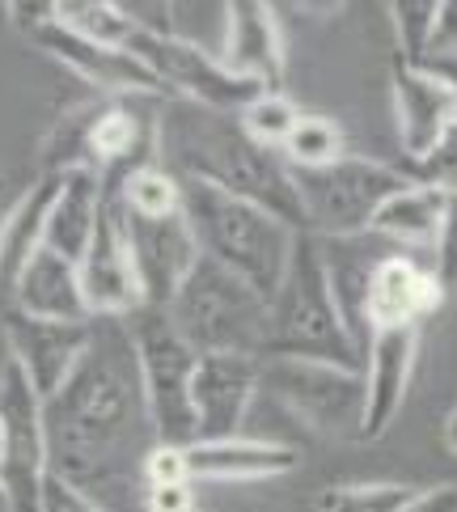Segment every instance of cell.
<instances>
[{"instance_id": "1", "label": "cell", "mask_w": 457, "mask_h": 512, "mask_svg": "<svg viewBox=\"0 0 457 512\" xmlns=\"http://www.w3.org/2000/svg\"><path fill=\"white\" fill-rule=\"evenodd\" d=\"M47 466L106 512H144V457L157 445L127 318H94L81 364L43 402Z\"/></svg>"}, {"instance_id": "2", "label": "cell", "mask_w": 457, "mask_h": 512, "mask_svg": "<svg viewBox=\"0 0 457 512\" xmlns=\"http://www.w3.org/2000/svg\"><path fill=\"white\" fill-rule=\"evenodd\" d=\"M161 153H170L178 178L212 182V187L280 216L288 229L305 233V208L288 161L254 140L242 127V115L174 98L161 106Z\"/></svg>"}, {"instance_id": "3", "label": "cell", "mask_w": 457, "mask_h": 512, "mask_svg": "<svg viewBox=\"0 0 457 512\" xmlns=\"http://www.w3.org/2000/svg\"><path fill=\"white\" fill-rule=\"evenodd\" d=\"M182 216H187L204 259L237 271L263 297H276L292 250H297V229H288L280 216H271L250 199H237L199 178H182Z\"/></svg>"}, {"instance_id": "4", "label": "cell", "mask_w": 457, "mask_h": 512, "mask_svg": "<svg viewBox=\"0 0 457 512\" xmlns=\"http://www.w3.org/2000/svg\"><path fill=\"white\" fill-rule=\"evenodd\" d=\"M263 360H318L364 369V356L343 331L331 280H326V259L314 233H297V250H292L284 284L271 297Z\"/></svg>"}, {"instance_id": "5", "label": "cell", "mask_w": 457, "mask_h": 512, "mask_svg": "<svg viewBox=\"0 0 457 512\" xmlns=\"http://www.w3.org/2000/svg\"><path fill=\"white\" fill-rule=\"evenodd\" d=\"M170 322L199 356H259L267 343L271 322V297H263L250 280L204 259L182 280L178 297L170 301Z\"/></svg>"}, {"instance_id": "6", "label": "cell", "mask_w": 457, "mask_h": 512, "mask_svg": "<svg viewBox=\"0 0 457 512\" xmlns=\"http://www.w3.org/2000/svg\"><path fill=\"white\" fill-rule=\"evenodd\" d=\"M301 208H305V233L314 237H360L373 233L377 212L390 204L398 191L411 187L407 170L386 166L369 157H343L322 170H292Z\"/></svg>"}, {"instance_id": "7", "label": "cell", "mask_w": 457, "mask_h": 512, "mask_svg": "<svg viewBox=\"0 0 457 512\" xmlns=\"http://www.w3.org/2000/svg\"><path fill=\"white\" fill-rule=\"evenodd\" d=\"M127 326H132V339H136V352H140L144 394H149V415H153L157 441L191 449L199 441L195 402H191L199 352L178 335V326L170 322L166 309L144 305L127 318Z\"/></svg>"}, {"instance_id": "8", "label": "cell", "mask_w": 457, "mask_h": 512, "mask_svg": "<svg viewBox=\"0 0 457 512\" xmlns=\"http://www.w3.org/2000/svg\"><path fill=\"white\" fill-rule=\"evenodd\" d=\"M5 13L34 47L47 51L51 60H60L64 68H72L89 89H98V94H106V98H166L161 81L132 51L81 39L77 30H68L56 17V5H9Z\"/></svg>"}, {"instance_id": "9", "label": "cell", "mask_w": 457, "mask_h": 512, "mask_svg": "<svg viewBox=\"0 0 457 512\" xmlns=\"http://www.w3.org/2000/svg\"><path fill=\"white\" fill-rule=\"evenodd\" d=\"M263 386L314 432L335 436V441H347V436L360 441L364 369L318 360H263Z\"/></svg>"}, {"instance_id": "10", "label": "cell", "mask_w": 457, "mask_h": 512, "mask_svg": "<svg viewBox=\"0 0 457 512\" xmlns=\"http://www.w3.org/2000/svg\"><path fill=\"white\" fill-rule=\"evenodd\" d=\"M0 424H5V449H0V483H5L9 512H43V479H47V428L43 398L30 386L22 364H0Z\"/></svg>"}, {"instance_id": "11", "label": "cell", "mask_w": 457, "mask_h": 512, "mask_svg": "<svg viewBox=\"0 0 457 512\" xmlns=\"http://www.w3.org/2000/svg\"><path fill=\"white\" fill-rule=\"evenodd\" d=\"M127 51H132V56L161 81L166 98H178V102H195V106H208V111L242 115L254 98L267 94L263 85L233 77V72L221 64V56L199 51L191 43L174 39V34L136 30V39L127 43Z\"/></svg>"}, {"instance_id": "12", "label": "cell", "mask_w": 457, "mask_h": 512, "mask_svg": "<svg viewBox=\"0 0 457 512\" xmlns=\"http://www.w3.org/2000/svg\"><path fill=\"white\" fill-rule=\"evenodd\" d=\"M123 233H127V254H132L144 305L170 309L182 280H187L191 267L199 263V242L187 225V216L182 212H174V216L123 212Z\"/></svg>"}, {"instance_id": "13", "label": "cell", "mask_w": 457, "mask_h": 512, "mask_svg": "<svg viewBox=\"0 0 457 512\" xmlns=\"http://www.w3.org/2000/svg\"><path fill=\"white\" fill-rule=\"evenodd\" d=\"M77 271H81L85 305H89V314L94 318H132L136 309H144L132 254H127L119 191L102 187L98 229H94V237H89V250H85V259L77 263Z\"/></svg>"}, {"instance_id": "14", "label": "cell", "mask_w": 457, "mask_h": 512, "mask_svg": "<svg viewBox=\"0 0 457 512\" xmlns=\"http://www.w3.org/2000/svg\"><path fill=\"white\" fill-rule=\"evenodd\" d=\"M89 339H94V322H47V318L22 314L13 305L5 314L9 360L22 364V373L30 377V386L39 390L43 402L51 394H60V386L81 364Z\"/></svg>"}, {"instance_id": "15", "label": "cell", "mask_w": 457, "mask_h": 512, "mask_svg": "<svg viewBox=\"0 0 457 512\" xmlns=\"http://www.w3.org/2000/svg\"><path fill=\"white\" fill-rule=\"evenodd\" d=\"M322 259H326V280H331V297L339 305L343 331L356 343V352L364 356L373 343V326H369V288L377 267L390 259L386 237L377 233H360V237H318Z\"/></svg>"}, {"instance_id": "16", "label": "cell", "mask_w": 457, "mask_h": 512, "mask_svg": "<svg viewBox=\"0 0 457 512\" xmlns=\"http://www.w3.org/2000/svg\"><path fill=\"white\" fill-rule=\"evenodd\" d=\"M259 386H263L259 356H199V369L191 381L199 441L237 436Z\"/></svg>"}, {"instance_id": "17", "label": "cell", "mask_w": 457, "mask_h": 512, "mask_svg": "<svg viewBox=\"0 0 457 512\" xmlns=\"http://www.w3.org/2000/svg\"><path fill=\"white\" fill-rule=\"evenodd\" d=\"M419 360V326H394V331H377L369 352H364V424L360 441H377L386 432L402 402Z\"/></svg>"}, {"instance_id": "18", "label": "cell", "mask_w": 457, "mask_h": 512, "mask_svg": "<svg viewBox=\"0 0 457 512\" xmlns=\"http://www.w3.org/2000/svg\"><path fill=\"white\" fill-rule=\"evenodd\" d=\"M394 85V115H398V140L407 157H424L436 140L457 123V102L441 77H432L428 68H415L394 56L390 68Z\"/></svg>"}, {"instance_id": "19", "label": "cell", "mask_w": 457, "mask_h": 512, "mask_svg": "<svg viewBox=\"0 0 457 512\" xmlns=\"http://www.w3.org/2000/svg\"><path fill=\"white\" fill-rule=\"evenodd\" d=\"M221 64L233 77L254 81L267 94H276V85L284 77V43H280L276 9L263 5V0H233Z\"/></svg>"}, {"instance_id": "20", "label": "cell", "mask_w": 457, "mask_h": 512, "mask_svg": "<svg viewBox=\"0 0 457 512\" xmlns=\"http://www.w3.org/2000/svg\"><path fill=\"white\" fill-rule=\"evenodd\" d=\"M445 288L436 271L415 263L411 254H390L377 267L373 288H369V326L377 331H394V326H419L436 305H441Z\"/></svg>"}, {"instance_id": "21", "label": "cell", "mask_w": 457, "mask_h": 512, "mask_svg": "<svg viewBox=\"0 0 457 512\" xmlns=\"http://www.w3.org/2000/svg\"><path fill=\"white\" fill-rule=\"evenodd\" d=\"M13 309H22L30 318L47 322H94L81 292V271L77 263H68L56 250H39L34 259L17 271V280L9 284Z\"/></svg>"}, {"instance_id": "22", "label": "cell", "mask_w": 457, "mask_h": 512, "mask_svg": "<svg viewBox=\"0 0 457 512\" xmlns=\"http://www.w3.org/2000/svg\"><path fill=\"white\" fill-rule=\"evenodd\" d=\"M297 449L276 441H250V436H225V441H195L187 449L191 479L204 483H254L297 470Z\"/></svg>"}, {"instance_id": "23", "label": "cell", "mask_w": 457, "mask_h": 512, "mask_svg": "<svg viewBox=\"0 0 457 512\" xmlns=\"http://www.w3.org/2000/svg\"><path fill=\"white\" fill-rule=\"evenodd\" d=\"M60 187H64V174H43L13 199L5 225H0V280L13 284L17 271L47 246V221H51V208H56Z\"/></svg>"}, {"instance_id": "24", "label": "cell", "mask_w": 457, "mask_h": 512, "mask_svg": "<svg viewBox=\"0 0 457 512\" xmlns=\"http://www.w3.org/2000/svg\"><path fill=\"white\" fill-rule=\"evenodd\" d=\"M98 212H102V174L98 170L64 174V187L47 221V250L64 254L68 263H81L89 250V237L98 229Z\"/></svg>"}, {"instance_id": "25", "label": "cell", "mask_w": 457, "mask_h": 512, "mask_svg": "<svg viewBox=\"0 0 457 512\" xmlns=\"http://www.w3.org/2000/svg\"><path fill=\"white\" fill-rule=\"evenodd\" d=\"M445 208H449V195L411 182L407 191H398L390 204L377 212L373 233L386 237V242H398V246L436 250V237H441V225H445Z\"/></svg>"}, {"instance_id": "26", "label": "cell", "mask_w": 457, "mask_h": 512, "mask_svg": "<svg viewBox=\"0 0 457 512\" xmlns=\"http://www.w3.org/2000/svg\"><path fill=\"white\" fill-rule=\"evenodd\" d=\"M56 17L77 30L81 39H94L102 47H123L136 39L132 17L123 13V5H111V0H56Z\"/></svg>"}, {"instance_id": "27", "label": "cell", "mask_w": 457, "mask_h": 512, "mask_svg": "<svg viewBox=\"0 0 457 512\" xmlns=\"http://www.w3.org/2000/svg\"><path fill=\"white\" fill-rule=\"evenodd\" d=\"M106 191H119L123 212H132V216H174V212H182V178L166 166H144L136 174H127L119 187H106Z\"/></svg>"}, {"instance_id": "28", "label": "cell", "mask_w": 457, "mask_h": 512, "mask_svg": "<svg viewBox=\"0 0 457 512\" xmlns=\"http://www.w3.org/2000/svg\"><path fill=\"white\" fill-rule=\"evenodd\" d=\"M343 127L326 115H301L292 136L284 140V161L288 170H322L343 161Z\"/></svg>"}, {"instance_id": "29", "label": "cell", "mask_w": 457, "mask_h": 512, "mask_svg": "<svg viewBox=\"0 0 457 512\" xmlns=\"http://www.w3.org/2000/svg\"><path fill=\"white\" fill-rule=\"evenodd\" d=\"M411 500L415 487L407 483H352L326 491L322 512H402Z\"/></svg>"}, {"instance_id": "30", "label": "cell", "mask_w": 457, "mask_h": 512, "mask_svg": "<svg viewBox=\"0 0 457 512\" xmlns=\"http://www.w3.org/2000/svg\"><path fill=\"white\" fill-rule=\"evenodd\" d=\"M394 34H398V60L424 64L432 47V26H436V0H398L390 5Z\"/></svg>"}, {"instance_id": "31", "label": "cell", "mask_w": 457, "mask_h": 512, "mask_svg": "<svg viewBox=\"0 0 457 512\" xmlns=\"http://www.w3.org/2000/svg\"><path fill=\"white\" fill-rule=\"evenodd\" d=\"M297 119H301V111L284 94H263V98H254L246 111H242V127H246V132L259 140V144H267V149H276V153H284V140L292 136Z\"/></svg>"}, {"instance_id": "32", "label": "cell", "mask_w": 457, "mask_h": 512, "mask_svg": "<svg viewBox=\"0 0 457 512\" xmlns=\"http://www.w3.org/2000/svg\"><path fill=\"white\" fill-rule=\"evenodd\" d=\"M411 182H419V187H432V191H441V195H457V123L449 127V132L432 144V149L424 157H415L411 161V170H407Z\"/></svg>"}, {"instance_id": "33", "label": "cell", "mask_w": 457, "mask_h": 512, "mask_svg": "<svg viewBox=\"0 0 457 512\" xmlns=\"http://www.w3.org/2000/svg\"><path fill=\"white\" fill-rule=\"evenodd\" d=\"M144 483L149 487H174V483H195L187 466V449L157 441L144 457Z\"/></svg>"}, {"instance_id": "34", "label": "cell", "mask_w": 457, "mask_h": 512, "mask_svg": "<svg viewBox=\"0 0 457 512\" xmlns=\"http://www.w3.org/2000/svg\"><path fill=\"white\" fill-rule=\"evenodd\" d=\"M432 271L445 292H457V195L445 208V225H441V237H436V250H432Z\"/></svg>"}, {"instance_id": "35", "label": "cell", "mask_w": 457, "mask_h": 512, "mask_svg": "<svg viewBox=\"0 0 457 512\" xmlns=\"http://www.w3.org/2000/svg\"><path fill=\"white\" fill-rule=\"evenodd\" d=\"M43 512H106V508L89 500L81 487H72L68 479H60V474L47 470V479H43Z\"/></svg>"}, {"instance_id": "36", "label": "cell", "mask_w": 457, "mask_h": 512, "mask_svg": "<svg viewBox=\"0 0 457 512\" xmlns=\"http://www.w3.org/2000/svg\"><path fill=\"white\" fill-rule=\"evenodd\" d=\"M457 56V0H441L436 5V26H432V47L428 60H449Z\"/></svg>"}, {"instance_id": "37", "label": "cell", "mask_w": 457, "mask_h": 512, "mask_svg": "<svg viewBox=\"0 0 457 512\" xmlns=\"http://www.w3.org/2000/svg\"><path fill=\"white\" fill-rule=\"evenodd\" d=\"M144 512H195L191 483H174V487H149V496H144Z\"/></svg>"}, {"instance_id": "38", "label": "cell", "mask_w": 457, "mask_h": 512, "mask_svg": "<svg viewBox=\"0 0 457 512\" xmlns=\"http://www.w3.org/2000/svg\"><path fill=\"white\" fill-rule=\"evenodd\" d=\"M402 512H457V487L441 483V487L415 491V500L402 508Z\"/></svg>"}, {"instance_id": "39", "label": "cell", "mask_w": 457, "mask_h": 512, "mask_svg": "<svg viewBox=\"0 0 457 512\" xmlns=\"http://www.w3.org/2000/svg\"><path fill=\"white\" fill-rule=\"evenodd\" d=\"M419 68H428L432 77H441L445 85H449V94H453V102H457V56H449V60H424Z\"/></svg>"}, {"instance_id": "40", "label": "cell", "mask_w": 457, "mask_h": 512, "mask_svg": "<svg viewBox=\"0 0 457 512\" xmlns=\"http://www.w3.org/2000/svg\"><path fill=\"white\" fill-rule=\"evenodd\" d=\"M445 445L457 453V411H449V419H445Z\"/></svg>"}, {"instance_id": "41", "label": "cell", "mask_w": 457, "mask_h": 512, "mask_svg": "<svg viewBox=\"0 0 457 512\" xmlns=\"http://www.w3.org/2000/svg\"><path fill=\"white\" fill-rule=\"evenodd\" d=\"M9 208H13V204H9V178H5V174H0V225H5V216H9Z\"/></svg>"}, {"instance_id": "42", "label": "cell", "mask_w": 457, "mask_h": 512, "mask_svg": "<svg viewBox=\"0 0 457 512\" xmlns=\"http://www.w3.org/2000/svg\"><path fill=\"white\" fill-rule=\"evenodd\" d=\"M0 512H9V496H5V483H0Z\"/></svg>"}, {"instance_id": "43", "label": "cell", "mask_w": 457, "mask_h": 512, "mask_svg": "<svg viewBox=\"0 0 457 512\" xmlns=\"http://www.w3.org/2000/svg\"><path fill=\"white\" fill-rule=\"evenodd\" d=\"M0 449H5V424H0Z\"/></svg>"}]
</instances>
